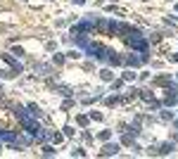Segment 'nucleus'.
<instances>
[{
	"mask_svg": "<svg viewBox=\"0 0 178 159\" xmlns=\"http://www.w3.org/2000/svg\"><path fill=\"white\" fill-rule=\"evenodd\" d=\"M117 152H119V147H117V145H107V147L102 150V155H117Z\"/></svg>",
	"mask_w": 178,
	"mask_h": 159,
	"instance_id": "nucleus-1",
	"label": "nucleus"
},
{
	"mask_svg": "<svg viewBox=\"0 0 178 159\" xmlns=\"http://www.w3.org/2000/svg\"><path fill=\"white\" fill-rule=\"evenodd\" d=\"M171 60H174V62H178V52H176V55H174V57H171Z\"/></svg>",
	"mask_w": 178,
	"mask_h": 159,
	"instance_id": "nucleus-2",
	"label": "nucleus"
}]
</instances>
